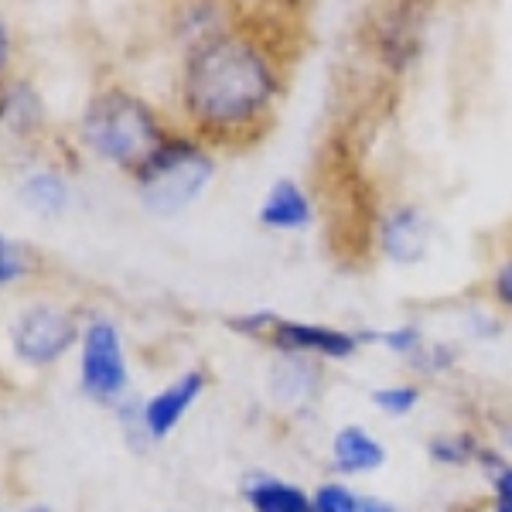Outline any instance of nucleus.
Wrapping results in <instances>:
<instances>
[{"instance_id": "1", "label": "nucleus", "mask_w": 512, "mask_h": 512, "mask_svg": "<svg viewBox=\"0 0 512 512\" xmlns=\"http://www.w3.org/2000/svg\"><path fill=\"white\" fill-rule=\"evenodd\" d=\"M277 96V72L256 41L243 35H212L188 52L181 103L205 134L229 137L253 127Z\"/></svg>"}, {"instance_id": "2", "label": "nucleus", "mask_w": 512, "mask_h": 512, "mask_svg": "<svg viewBox=\"0 0 512 512\" xmlns=\"http://www.w3.org/2000/svg\"><path fill=\"white\" fill-rule=\"evenodd\" d=\"M82 144L99 161H110L117 168L130 171V175H137L168 144V137L161 130L158 113L144 99L123 93V89H106L86 106Z\"/></svg>"}, {"instance_id": "3", "label": "nucleus", "mask_w": 512, "mask_h": 512, "mask_svg": "<svg viewBox=\"0 0 512 512\" xmlns=\"http://www.w3.org/2000/svg\"><path fill=\"white\" fill-rule=\"evenodd\" d=\"M134 178L147 212H154V216H178L212 185L216 161L198 144H192V140H168Z\"/></svg>"}, {"instance_id": "4", "label": "nucleus", "mask_w": 512, "mask_h": 512, "mask_svg": "<svg viewBox=\"0 0 512 512\" xmlns=\"http://www.w3.org/2000/svg\"><path fill=\"white\" fill-rule=\"evenodd\" d=\"M127 352L110 318L93 315L79 335V390L96 403H120L127 393Z\"/></svg>"}, {"instance_id": "5", "label": "nucleus", "mask_w": 512, "mask_h": 512, "mask_svg": "<svg viewBox=\"0 0 512 512\" xmlns=\"http://www.w3.org/2000/svg\"><path fill=\"white\" fill-rule=\"evenodd\" d=\"M82 328L59 304H28L11 321V349L24 366H52L79 342Z\"/></svg>"}, {"instance_id": "6", "label": "nucleus", "mask_w": 512, "mask_h": 512, "mask_svg": "<svg viewBox=\"0 0 512 512\" xmlns=\"http://www.w3.org/2000/svg\"><path fill=\"white\" fill-rule=\"evenodd\" d=\"M205 393V373L202 369H188L175 383H168L158 390L151 400H144L140 420H144V437L147 441H164L175 434V427L185 420L188 410L198 403V396Z\"/></svg>"}, {"instance_id": "7", "label": "nucleus", "mask_w": 512, "mask_h": 512, "mask_svg": "<svg viewBox=\"0 0 512 512\" xmlns=\"http://www.w3.org/2000/svg\"><path fill=\"white\" fill-rule=\"evenodd\" d=\"M270 342L287 355H321V359H349L359 342L349 332H338L328 325H308V321L277 318L270 328Z\"/></svg>"}, {"instance_id": "8", "label": "nucleus", "mask_w": 512, "mask_h": 512, "mask_svg": "<svg viewBox=\"0 0 512 512\" xmlns=\"http://www.w3.org/2000/svg\"><path fill=\"white\" fill-rule=\"evenodd\" d=\"M256 219L267 229H280V233H297V229H308L315 219V205H311L308 192L297 185L294 178H280L270 185V192L263 195L260 212Z\"/></svg>"}, {"instance_id": "9", "label": "nucleus", "mask_w": 512, "mask_h": 512, "mask_svg": "<svg viewBox=\"0 0 512 512\" xmlns=\"http://www.w3.org/2000/svg\"><path fill=\"white\" fill-rule=\"evenodd\" d=\"M332 465L338 475H369L386 465V448L366 427L349 424L332 441Z\"/></svg>"}, {"instance_id": "10", "label": "nucleus", "mask_w": 512, "mask_h": 512, "mask_svg": "<svg viewBox=\"0 0 512 512\" xmlns=\"http://www.w3.org/2000/svg\"><path fill=\"white\" fill-rule=\"evenodd\" d=\"M427 239H431V233H427V222L417 209H396L393 216L383 222V233H379L383 253L390 256L393 263L424 260Z\"/></svg>"}, {"instance_id": "11", "label": "nucleus", "mask_w": 512, "mask_h": 512, "mask_svg": "<svg viewBox=\"0 0 512 512\" xmlns=\"http://www.w3.org/2000/svg\"><path fill=\"white\" fill-rule=\"evenodd\" d=\"M243 492L253 512H315V499L308 492L274 475H253Z\"/></svg>"}, {"instance_id": "12", "label": "nucleus", "mask_w": 512, "mask_h": 512, "mask_svg": "<svg viewBox=\"0 0 512 512\" xmlns=\"http://www.w3.org/2000/svg\"><path fill=\"white\" fill-rule=\"evenodd\" d=\"M18 195L38 216H62L65 205H69V181L59 171H35V175L21 181Z\"/></svg>"}, {"instance_id": "13", "label": "nucleus", "mask_w": 512, "mask_h": 512, "mask_svg": "<svg viewBox=\"0 0 512 512\" xmlns=\"http://www.w3.org/2000/svg\"><path fill=\"white\" fill-rule=\"evenodd\" d=\"M431 454L444 465H468L472 458H482V451L475 448V441L468 434H441L431 441Z\"/></svg>"}, {"instance_id": "14", "label": "nucleus", "mask_w": 512, "mask_h": 512, "mask_svg": "<svg viewBox=\"0 0 512 512\" xmlns=\"http://www.w3.org/2000/svg\"><path fill=\"white\" fill-rule=\"evenodd\" d=\"M311 499H315V512H362V495L342 482H325Z\"/></svg>"}, {"instance_id": "15", "label": "nucleus", "mask_w": 512, "mask_h": 512, "mask_svg": "<svg viewBox=\"0 0 512 512\" xmlns=\"http://www.w3.org/2000/svg\"><path fill=\"white\" fill-rule=\"evenodd\" d=\"M420 403L417 386H383V390H373V407H379L390 417H407Z\"/></svg>"}, {"instance_id": "16", "label": "nucleus", "mask_w": 512, "mask_h": 512, "mask_svg": "<svg viewBox=\"0 0 512 512\" xmlns=\"http://www.w3.org/2000/svg\"><path fill=\"white\" fill-rule=\"evenodd\" d=\"M31 263L18 243H11L7 236H0V287L14 284V280L28 277Z\"/></svg>"}, {"instance_id": "17", "label": "nucleus", "mask_w": 512, "mask_h": 512, "mask_svg": "<svg viewBox=\"0 0 512 512\" xmlns=\"http://www.w3.org/2000/svg\"><path fill=\"white\" fill-rule=\"evenodd\" d=\"M376 338L386 345V349H393V352H400V355H414V352L424 349L417 328H393V332H379Z\"/></svg>"}, {"instance_id": "18", "label": "nucleus", "mask_w": 512, "mask_h": 512, "mask_svg": "<svg viewBox=\"0 0 512 512\" xmlns=\"http://www.w3.org/2000/svg\"><path fill=\"white\" fill-rule=\"evenodd\" d=\"M492 485H495V506H502V509L512 512V468L502 465L499 472H495Z\"/></svg>"}, {"instance_id": "19", "label": "nucleus", "mask_w": 512, "mask_h": 512, "mask_svg": "<svg viewBox=\"0 0 512 512\" xmlns=\"http://www.w3.org/2000/svg\"><path fill=\"white\" fill-rule=\"evenodd\" d=\"M492 287H495V297H499V301L506 304V308H512V256L499 267V274H495V284Z\"/></svg>"}, {"instance_id": "20", "label": "nucleus", "mask_w": 512, "mask_h": 512, "mask_svg": "<svg viewBox=\"0 0 512 512\" xmlns=\"http://www.w3.org/2000/svg\"><path fill=\"white\" fill-rule=\"evenodd\" d=\"M362 512H400V506L386 499H373V495H362Z\"/></svg>"}, {"instance_id": "21", "label": "nucleus", "mask_w": 512, "mask_h": 512, "mask_svg": "<svg viewBox=\"0 0 512 512\" xmlns=\"http://www.w3.org/2000/svg\"><path fill=\"white\" fill-rule=\"evenodd\" d=\"M7 59H11V38H7V28H4V21H0V76H4V69H7Z\"/></svg>"}, {"instance_id": "22", "label": "nucleus", "mask_w": 512, "mask_h": 512, "mask_svg": "<svg viewBox=\"0 0 512 512\" xmlns=\"http://www.w3.org/2000/svg\"><path fill=\"white\" fill-rule=\"evenodd\" d=\"M24 512H52V509H48V506H28Z\"/></svg>"}, {"instance_id": "23", "label": "nucleus", "mask_w": 512, "mask_h": 512, "mask_svg": "<svg viewBox=\"0 0 512 512\" xmlns=\"http://www.w3.org/2000/svg\"><path fill=\"white\" fill-rule=\"evenodd\" d=\"M492 512H509V509H502V506H495V509H492Z\"/></svg>"}]
</instances>
